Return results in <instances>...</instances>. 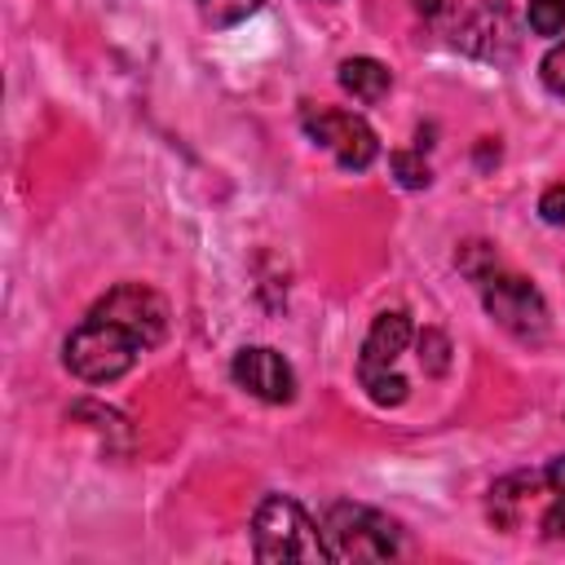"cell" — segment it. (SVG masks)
I'll return each instance as SVG.
<instances>
[{
    "mask_svg": "<svg viewBox=\"0 0 565 565\" xmlns=\"http://www.w3.org/2000/svg\"><path fill=\"white\" fill-rule=\"evenodd\" d=\"M163 335H168V300L141 282H119L66 335L62 358L75 380L110 384L128 375L137 358L150 353Z\"/></svg>",
    "mask_w": 565,
    "mask_h": 565,
    "instance_id": "1",
    "label": "cell"
},
{
    "mask_svg": "<svg viewBox=\"0 0 565 565\" xmlns=\"http://www.w3.org/2000/svg\"><path fill=\"white\" fill-rule=\"evenodd\" d=\"M419 13H428L437 22V31L472 53V57H494L503 62L512 49H516V35H512V13L503 0H415Z\"/></svg>",
    "mask_w": 565,
    "mask_h": 565,
    "instance_id": "2",
    "label": "cell"
},
{
    "mask_svg": "<svg viewBox=\"0 0 565 565\" xmlns=\"http://www.w3.org/2000/svg\"><path fill=\"white\" fill-rule=\"evenodd\" d=\"M252 556L274 565V561H331L322 525L291 499V494H265L256 516H252Z\"/></svg>",
    "mask_w": 565,
    "mask_h": 565,
    "instance_id": "3",
    "label": "cell"
},
{
    "mask_svg": "<svg viewBox=\"0 0 565 565\" xmlns=\"http://www.w3.org/2000/svg\"><path fill=\"white\" fill-rule=\"evenodd\" d=\"M322 539L331 561H393L402 556V525L366 503H331L322 512Z\"/></svg>",
    "mask_w": 565,
    "mask_h": 565,
    "instance_id": "4",
    "label": "cell"
},
{
    "mask_svg": "<svg viewBox=\"0 0 565 565\" xmlns=\"http://www.w3.org/2000/svg\"><path fill=\"white\" fill-rule=\"evenodd\" d=\"M411 335L415 331H411V318L402 309H384L371 322V331L362 340V353H358V384L366 388V397L375 406H402L411 397V384L397 371V358L406 353Z\"/></svg>",
    "mask_w": 565,
    "mask_h": 565,
    "instance_id": "5",
    "label": "cell"
},
{
    "mask_svg": "<svg viewBox=\"0 0 565 565\" xmlns=\"http://www.w3.org/2000/svg\"><path fill=\"white\" fill-rule=\"evenodd\" d=\"M477 291L486 300V313L508 331L516 335L521 344H539L547 335V300L539 296V287L521 274H508V269H490L486 278H477Z\"/></svg>",
    "mask_w": 565,
    "mask_h": 565,
    "instance_id": "6",
    "label": "cell"
},
{
    "mask_svg": "<svg viewBox=\"0 0 565 565\" xmlns=\"http://www.w3.org/2000/svg\"><path fill=\"white\" fill-rule=\"evenodd\" d=\"M300 128H305V137L313 146L331 150V159L340 168H349V172H366L375 163V154H380L375 128L362 115L344 110V106H313V102H305L300 106Z\"/></svg>",
    "mask_w": 565,
    "mask_h": 565,
    "instance_id": "7",
    "label": "cell"
},
{
    "mask_svg": "<svg viewBox=\"0 0 565 565\" xmlns=\"http://www.w3.org/2000/svg\"><path fill=\"white\" fill-rule=\"evenodd\" d=\"M552 499H565V494H556V490L547 486L543 468H539V472H508V477H499V481L490 486V494H486V516H490L494 530L512 534V530L525 525L530 508H534V521H539Z\"/></svg>",
    "mask_w": 565,
    "mask_h": 565,
    "instance_id": "8",
    "label": "cell"
},
{
    "mask_svg": "<svg viewBox=\"0 0 565 565\" xmlns=\"http://www.w3.org/2000/svg\"><path fill=\"white\" fill-rule=\"evenodd\" d=\"M230 375H234L238 388H247V393L260 397V402L282 406V402L296 397V371L287 366L282 353H274V349H265V344L238 349L234 362H230Z\"/></svg>",
    "mask_w": 565,
    "mask_h": 565,
    "instance_id": "9",
    "label": "cell"
},
{
    "mask_svg": "<svg viewBox=\"0 0 565 565\" xmlns=\"http://www.w3.org/2000/svg\"><path fill=\"white\" fill-rule=\"evenodd\" d=\"M340 88L353 97V102H362V106H371V102H380L388 88H393V75H388V66L384 62H375V57H349V62H340Z\"/></svg>",
    "mask_w": 565,
    "mask_h": 565,
    "instance_id": "10",
    "label": "cell"
},
{
    "mask_svg": "<svg viewBox=\"0 0 565 565\" xmlns=\"http://www.w3.org/2000/svg\"><path fill=\"white\" fill-rule=\"evenodd\" d=\"M415 344H419V366H424L428 375H446V371H450V340H446L437 327H424V331L415 335Z\"/></svg>",
    "mask_w": 565,
    "mask_h": 565,
    "instance_id": "11",
    "label": "cell"
},
{
    "mask_svg": "<svg viewBox=\"0 0 565 565\" xmlns=\"http://www.w3.org/2000/svg\"><path fill=\"white\" fill-rule=\"evenodd\" d=\"M194 4H199L203 22H212V26H234L260 9V0H194Z\"/></svg>",
    "mask_w": 565,
    "mask_h": 565,
    "instance_id": "12",
    "label": "cell"
},
{
    "mask_svg": "<svg viewBox=\"0 0 565 565\" xmlns=\"http://www.w3.org/2000/svg\"><path fill=\"white\" fill-rule=\"evenodd\" d=\"M530 31L561 35L565 31V0H530Z\"/></svg>",
    "mask_w": 565,
    "mask_h": 565,
    "instance_id": "13",
    "label": "cell"
},
{
    "mask_svg": "<svg viewBox=\"0 0 565 565\" xmlns=\"http://www.w3.org/2000/svg\"><path fill=\"white\" fill-rule=\"evenodd\" d=\"M393 172H397V181L406 185V190H419V185H428L433 181V172H428V163L419 159V154H411V150H393Z\"/></svg>",
    "mask_w": 565,
    "mask_h": 565,
    "instance_id": "14",
    "label": "cell"
},
{
    "mask_svg": "<svg viewBox=\"0 0 565 565\" xmlns=\"http://www.w3.org/2000/svg\"><path fill=\"white\" fill-rule=\"evenodd\" d=\"M539 75H543V88L565 97V44H552L547 57L539 62Z\"/></svg>",
    "mask_w": 565,
    "mask_h": 565,
    "instance_id": "15",
    "label": "cell"
},
{
    "mask_svg": "<svg viewBox=\"0 0 565 565\" xmlns=\"http://www.w3.org/2000/svg\"><path fill=\"white\" fill-rule=\"evenodd\" d=\"M539 216H543L547 225H565V181L543 190V199H539Z\"/></svg>",
    "mask_w": 565,
    "mask_h": 565,
    "instance_id": "16",
    "label": "cell"
},
{
    "mask_svg": "<svg viewBox=\"0 0 565 565\" xmlns=\"http://www.w3.org/2000/svg\"><path fill=\"white\" fill-rule=\"evenodd\" d=\"M543 477H547V486H552L556 494H565V455H556V459L543 468Z\"/></svg>",
    "mask_w": 565,
    "mask_h": 565,
    "instance_id": "17",
    "label": "cell"
}]
</instances>
